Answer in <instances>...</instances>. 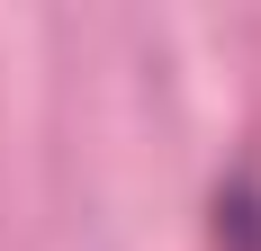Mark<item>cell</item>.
Here are the masks:
<instances>
[{
    "instance_id": "obj_1",
    "label": "cell",
    "mask_w": 261,
    "mask_h": 251,
    "mask_svg": "<svg viewBox=\"0 0 261 251\" xmlns=\"http://www.w3.org/2000/svg\"><path fill=\"white\" fill-rule=\"evenodd\" d=\"M216 233L234 251H261V198L252 189H225V198H216Z\"/></svg>"
}]
</instances>
